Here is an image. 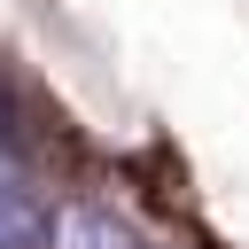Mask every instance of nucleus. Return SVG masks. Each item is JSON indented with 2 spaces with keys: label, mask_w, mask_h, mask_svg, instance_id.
Returning <instances> with one entry per match:
<instances>
[{
  "label": "nucleus",
  "mask_w": 249,
  "mask_h": 249,
  "mask_svg": "<svg viewBox=\"0 0 249 249\" xmlns=\"http://www.w3.org/2000/svg\"><path fill=\"white\" fill-rule=\"evenodd\" d=\"M0 249H47V210L8 148H0Z\"/></svg>",
  "instance_id": "f03ea898"
},
{
  "label": "nucleus",
  "mask_w": 249,
  "mask_h": 249,
  "mask_svg": "<svg viewBox=\"0 0 249 249\" xmlns=\"http://www.w3.org/2000/svg\"><path fill=\"white\" fill-rule=\"evenodd\" d=\"M47 249H148L132 218L101 210V202H62L47 218Z\"/></svg>",
  "instance_id": "f257e3e1"
}]
</instances>
